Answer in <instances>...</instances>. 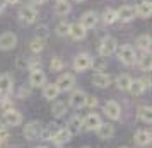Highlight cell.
Segmentation results:
<instances>
[{
	"instance_id": "d6a6232c",
	"label": "cell",
	"mask_w": 152,
	"mask_h": 148,
	"mask_svg": "<svg viewBox=\"0 0 152 148\" xmlns=\"http://www.w3.org/2000/svg\"><path fill=\"white\" fill-rule=\"evenodd\" d=\"M103 20L104 24H113V22H116L118 20V14L115 9H106L103 14Z\"/></svg>"
},
{
	"instance_id": "f1b7e54d",
	"label": "cell",
	"mask_w": 152,
	"mask_h": 148,
	"mask_svg": "<svg viewBox=\"0 0 152 148\" xmlns=\"http://www.w3.org/2000/svg\"><path fill=\"white\" fill-rule=\"evenodd\" d=\"M130 83H132V77L128 73H121L116 77V87L120 90H128Z\"/></svg>"
},
{
	"instance_id": "7bdbcfd3",
	"label": "cell",
	"mask_w": 152,
	"mask_h": 148,
	"mask_svg": "<svg viewBox=\"0 0 152 148\" xmlns=\"http://www.w3.org/2000/svg\"><path fill=\"white\" fill-rule=\"evenodd\" d=\"M4 9H5V0H0V14L4 12Z\"/></svg>"
},
{
	"instance_id": "60d3db41",
	"label": "cell",
	"mask_w": 152,
	"mask_h": 148,
	"mask_svg": "<svg viewBox=\"0 0 152 148\" xmlns=\"http://www.w3.org/2000/svg\"><path fill=\"white\" fill-rule=\"evenodd\" d=\"M19 97H21V99H26V97H29V89H24V87H22L21 90H19Z\"/></svg>"
},
{
	"instance_id": "cb8c5ba5",
	"label": "cell",
	"mask_w": 152,
	"mask_h": 148,
	"mask_svg": "<svg viewBox=\"0 0 152 148\" xmlns=\"http://www.w3.org/2000/svg\"><path fill=\"white\" fill-rule=\"evenodd\" d=\"M58 126H56L55 123H51V124H48V126H46V128H41V133H39V138H41V140H46V141H48V140H53V136L56 135V131H58Z\"/></svg>"
},
{
	"instance_id": "d4e9b609",
	"label": "cell",
	"mask_w": 152,
	"mask_h": 148,
	"mask_svg": "<svg viewBox=\"0 0 152 148\" xmlns=\"http://www.w3.org/2000/svg\"><path fill=\"white\" fill-rule=\"evenodd\" d=\"M135 143H137L138 147H147V145L151 143V133L145 131V129L137 131V133H135Z\"/></svg>"
},
{
	"instance_id": "4316f807",
	"label": "cell",
	"mask_w": 152,
	"mask_h": 148,
	"mask_svg": "<svg viewBox=\"0 0 152 148\" xmlns=\"http://www.w3.org/2000/svg\"><path fill=\"white\" fill-rule=\"evenodd\" d=\"M43 95L48 99V101H53V99H56L58 97V94H60V90L56 89L55 83H48V85H43Z\"/></svg>"
},
{
	"instance_id": "1f68e13d",
	"label": "cell",
	"mask_w": 152,
	"mask_h": 148,
	"mask_svg": "<svg viewBox=\"0 0 152 148\" xmlns=\"http://www.w3.org/2000/svg\"><path fill=\"white\" fill-rule=\"evenodd\" d=\"M29 49H31L34 54H39L43 49H45V41L39 39V38H34V39L29 43Z\"/></svg>"
},
{
	"instance_id": "7dc6e473",
	"label": "cell",
	"mask_w": 152,
	"mask_h": 148,
	"mask_svg": "<svg viewBox=\"0 0 152 148\" xmlns=\"http://www.w3.org/2000/svg\"><path fill=\"white\" fill-rule=\"evenodd\" d=\"M120 148H130V147H120Z\"/></svg>"
},
{
	"instance_id": "7c38bea8",
	"label": "cell",
	"mask_w": 152,
	"mask_h": 148,
	"mask_svg": "<svg viewBox=\"0 0 152 148\" xmlns=\"http://www.w3.org/2000/svg\"><path fill=\"white\" fill-rule=\"evenodd\" d=\"M116 14H118V19H121V22H130V20H133L135 15H137L135 7H132V5H121L116 10Z\"/></svg>"
},
{
	"instance_id": "9a60e30c",
	"label": "cell",
	"mask_w": 152,
	"mask_h": 148,
	"mask_svg": "<svg viewBox=\"0 0 152 148\" xmlns=\"http://www.w3.org/2000/svg\"><path fill=\"white\" fill-rule=\"evenodd\" d=\"M12 87H14L12 77L9 73L0 75V95H9L12 92Z\"/></svg>"
},
{
	"instance_id": "f546056e",
	"label": "cell",
	"mask_w": 152,
	"mask_h": 148,
	"mask_svg": "<svg viewBox=\"0 0 152 148\" xmlns=\"http://www.w3.org/2000/svg\"><path fill=\"white\" fill-rule=\"evenodd\" d=\"M70 4L67 2V0H60V2H56L55 5V14L56 15H69L70 14Z\"/></svg>"
},
{
	"instance_id": "7a4b0ae2",
	"label": "cell",
	"mask_w": 152,
	"mask_h": 148,
	"mask_svg": "<svg viewBox=\"0 0 152 148\" xmlns=\"http://www.w3.org/2000/svg\"><path fill=\"white\" fill-rule=\"evenodd\" d=\"M38 19V10H36L34 5H24L21 7V10H19V20H21L22 24H33L34 20Z\"/></svg>"
},
{
	"instance_id": "681fc988",
	"label": "cell",
	"mask_w": 152,
	"mask_h": 148,
	"mask_svg": "<svg viewBox=\"0 0 152 148\" xmlns=\"http://www.w3.org/2000/svg\"><path fill=\"white\" fill-rule=\"evenodd\" d=\"M82 148H91V147H82Z\"/></svg>"
},
{
	"instance_id": "ffe728a7",
	"label": "cell",
	"mask_w": 152,
	"mask_h": 148,
	"mask_svg": "<svg viewBox=\"0 0 152 148\" xmlns=\"http://www.w3.org/2000/svg\"><path fill=\"white\" fill-rule=\"evenodd\" d=\"M67 129H69L72 135L80 133V131H82V118H80L79 114L72 116V118H70V121H69V124H67Z\"/></svg>"
},
{
	"instance_id": "ac0fdd59",
	"label": "cell",
	"mask_w": 152,
	"mask_h": 148,
	"mask_svg": "<svg viewBox=\"0 0 152 148\" xmlns=\"http://www.w3.org/2000/svg\"><path fill=\"white\" fill-rule=\"evenodd\" d=\"M80 24H82L86 29H92V27H96V24H97V14L94 12V10H87V12L80 17Z\"/></svg>"
},
{
	"instance_id": "8fae6325",
	"label": "cell",
	"mask_w": 152,
	"mask_h": 148,
	"mask_svg": "<svg viewBox=\"0 0 152 148\" xmlns=\"http://www.w3.org/2000/svg\"><path fill=\"white\" fill-rule=\"evenodd\" d=\"M4 121H5V124H9V126H19L22 123V114L10 107L4 112Z\"/></svg>"
},
{
	"instance_id": "ee69618b",
	"label": "cell",
	"mask_w": 152,
	"mask_h": 148,
	"mask_svg": "<svg viewBox=\"0 0 152 148\" xmlns=\"http://www.w3.org/2000/svg\"><path fill=\"white\" fill-rule=\"evenodd\" d=\"M48 0H34V4H38V5H43V4H46Z\"/></svg>"
},
{
	"instance_id": "484cf974",
	"label": "cell",
	"mask_w": 152,
	"mask_h": 148,
	"mask_svg": "<svg viewBox=\"0 0 152 148\" xmlns=\"http://www.w3.org/2000/svg\"><path fill=\"white\" fill-rule=\"evenodd\" d=\"M51 114H53V118H56V119H60V118H63V116L67 114V104L62 101H58L53 104V107H51Z\"/></svg>"
},
{
	"instance_id": "ab89813d",
	"label": "cell",
	"mask_w": 152,
	"mask_h": 148,
	"mask_svg": "<svg viewBox=\"0 0 152 148\" xmlns=\"http://www.w3.org/2000/svg\"><path fill=\"white\" fill-rule=\"evenodd\" d=\"M7 138H9V131H7V128L0 126V141H5Z\"/></svg>"
},
{
	"instance_id": "f35d334b",
	"label": "cell",
	"mask_w": 152,
	"mask_h": 148,
	"mask_svg": "<svg viewBox=\"0 0 152 148\" xmlns=\"http://www.w3.org/2000/svg\"><path fill=\"white\" fill-rule=\"evenodd\" d=\"M2 97H4V99H2V107L5 109V111L12 107V102L9 101V95H2Z\"/></svg>"
},
{
	"instance_id": "4dcf8cb0",
	"label": "cell",
	"mask_w": 152,
	"mask_h": 148,
	"mask_svg": "<svg viewBox=\"0 0 152 148\" xmlns=\"http://www.w3.org/2000/svg\"><path fill=\"white\" fill-rule=\"evenodd\" d=\"M137 46L142 49V51H151V36L149 34H142L137 38Z\"/></svg>"
},
{
	"instance_id": "d6986e66",
	"label": "cell",
	"mask_w": 152,
	"mask_h": 148,
	"mask_svg": "<svg viewBox=\"0 0 152 148\" xmlns=\"http://www.w3.org/2000/svg\"><path fill=\"white\" fill-rule=\"evenodd\" d=\"M96 131H97V136L103 138V140H108V138H111V136L115 135V128L111 126L110 123H101L96 128Z\"/></svg>"
},
{
	"instance_id": "c3c4849f",
	"label": "cell",
	"mask_w": 152,
	"mask_h": 148,
	"mask_svg": "<svg viewBox=\"0 0 152 148\" xmlns=\"http://www.w3.org/2000/svg\"><path fill=\"white\" fill-rule=\"evenodd\" d=\"M36 148H45V147H36Z\"/></svg>"
},
{
	"instance_id": "9c48e42d",
	"label": "cell",
	"mask_w": 152,
	"mask_h": 148,
	"mask_svg": "<svg viewBox=\"0 0 152 148\" xmlns=\"http://www.w3.org/2000/svg\"><path fill=\"white\" fill-rule=\"evenodd\" d=\"M101 123H103V121H101L99 114L91 112V114H87L86 118H82V129H86V131H94Z\"/></svg>"
},
{
	"instance_id": "5b68a950",
	"label": "cell",
	"mask_w": 152,
	"mask_h": 148,
	"mask_svg": "<svg viewBox=\"0 0 152 148\" xmlns=\"http://www.w3.org/2000/svg\"><path fill=\"white\" fill-rule=\"evenodd\" d=\"M74 83H75V77L72 73H63L58 77V80L55 82L56 89L60 90V92H67V90H70V89L74 87Z\"/></svg>"
},
{
	"instance_id": "277c9868",
	"label": "cell",
	"mask_w": 152,
	"mask_h": 148,
	"mask_svg": "<svg viewBox=\"0 0 152 148\" xmlns=\"http://www.w3.org/2000/svg\"><path fill=\"white\" fill-rule=\"evenodd\" d=\"M147 87H151V80L149 78H132V83L130 87H128V90L132 92V95H135V97H138V95L144 94V90Z\"/></svg>"
},
{
	"instance_id": "603a6c76",
	"label": "cell",
	"mask_w": 152,
	"mask_h": 148,
	"mask_svg": "<svg viewBox=\"0 0 152 148\" xmlns=\"http://www.w3.org/2000/svg\"><path fill=\"white\" fill-rule=\"evenodd\" d=\"M70 138H72V133L67 128H62L58 129L56 135L53 136V141H55V145H63V143H69Z\"/></svg>"
},
{
	"instance_id": "6da1fadb",
	"label": "cell",
	"mask_w": 152,
	"mask_h": 148,
	"mask_svg": "<svg viewBox=\"0 0 152 148\" xmlns=\"http://www.w3.org/2000/svg\"><path fill=\"white\" fill-rule=\"evenodd\" d=\"M115 53L118 54V60L125 63V65H135L137 61V54H135V49L130 46V44H123V46L116 48Z\"/></svg>"
},
{
	"instance_id": "74e56055",
	"label": "cell",
	"mask_w": 152,
	"mask_h": 148,
	"mask_svg": "<svg viewBox=\"0 0 152 148\" xmlns=\"http://www.w3.org/2000/svg\"><path fill=\"white\" fill-rule=\"evenodd\" d=\"M97 106V99L94 97V95H86V106L84 107H91L94 109Z\"/></svg>"
},
{
	"instance_id": "8d00e7d4",
	"label": "cell",
	"mask_w": 152,
	"mask_h": 148,
	"mask_svg": "<svg viewBox=\"0 0 152 148\" xmlns=\"http://www.w3.org/2000/svg\"><path fill=\"white\" fill-rule=\"evenodd\" d=\"M56 34L58 36H69V24L67 22H60L58 26H56Z\"/></svg>"
},
{
	"instance_id": "7402d4cb",
	"label": "cell",
	"mask_w": 152,
	"mask_h": 148,
	"mask_svg": "<svg viewBox=\"0 0 152 148\" xmlns=\"http://www.w3.org/2000/svg\"><path fill=\"white\" fill-rule=\"evenodd\" d=\"M137 119L140 123H144V124H149L152 119V111L149 106H140L137 109Z\"/></svg>"
},
{
	"instance_id": "30bf717a",
	"label": "cell",
	"mask_w": 152,
	"mask_h": 148,
	"mask_svg": "<svg viewBox=\"0 0 152 148\" xmlns=\"http://www.w3.org/2000/svg\"><path fill=\"white\" fill-rule=\"evenodd\" d=\"M87 34V29L80 24V22H75V24H69V36L74 41H80L86 38Z\"/></svg>"
},
{
	"instance_id": "52a82bcc",
	"label": "cell",
	"mask_w": 152,
	"mask_h": 148,
	"mask_svg": "<svg viewBox=\"0 0 152 148\" xmlns=\"http://www.w3.org/2000/svg\"><path fill=\"white\" fill-rule=\"evenodd\" d=\"M91 58L87 53H79L75 54V58H74V68H75L77 72H86V70H89L91 68Z\"/></svg>"
},
{
	"instance_id": "e575fe53",
	"label": "cell",
	"mask_w": 152,
	"mask_h": 148,
	"mask_svg": "<svg viewBox=\"0 0 152 148\" xmlns=\"http://www.w3.org/2000/svg\"><path fill=\"white\" fill-rule=\"evenodd\" d=\"M48 36H50V31H48V27H46V26H39L38 29H36V38L46 41V39H48Z\"/></svg>"
},
{
	"instance_id": "ba28073f",
	"label": "cell",
	"mask_w": 152,
	"mask_h": 148,
	"mask_svg": "<svg viewBox=\"0 0 152 148\" xmlns=\"http://www.w3.org/2000/svg\"><path fill=\"white\" fill-rule=\"evenodd\" d=\"M104 114L108 116L110 119H113V121L120 119V116H121V107H120V104H118L116 101H108L104 104Z\"/></svg>"
},
{
	"instance_id": "f6af8a7d",
	"label": "cell",
	"mask_w": 152,
	"mask_h": 148,
	"mask_svg": "<svg viewBox=\"0 0 152 148\" xmlns=\"http://www.w3.org/2000/svg\"><path fill=\"white\" fill-rule=\"evenodd\" d=\"M74 2H77V4H82V2H86V0H74Z\"/></svg>"
},
{
	"instance_id": "3957f363",
	"label": "cell",
	"mask_w": 152,
	"mask_h": 148,
	"mask_svg": "<svg viewBox=\"0 0 152 148\" xmlns=\"http://www.w3.org/2000/svg\"><path fill=\"white\" fill-rule=\"evenodd\" d=\"M116 39L115 38H111V36H106L103 41H101V44H99V54L101 56H110V54H115L116 51Z\"/></svg>"
},
{
	"instance_id": "f907efd6",
	"label": "cell",
	"mask_w": 152,
	"mask_h": 148,
	"mask_svg": "<svg viewBox=\"0 0 152 148\" xmlns=\"http://www.w3.org/2000/svg\"><path fill=\"white\" fill-rule=\"evenodd\" d=\"M55 2H60V0H55Z\"/></svg>"
},
{
	"instance_id": "2e32d148",
	"label": "cell",
	"mask_w": 152,
	"mask_h": 148,
	"mask_svg": "<svg viewBox=\"0 0 152 148\" xmlns=\"http://www.w3.org/2000/svg\"><path fill=\"white\" fill-rule=\"evenodd\" d=\"M29 82H31V85H33V87H43V85H45V82H46V75H45V72H41L39 68L31 70Z\"/></svg>"
},
{
	"instance_id": "44dd1931",
	"label": "cell",
	"mask_w": 152,
	"mask_h": 148,
	"mask_svg": "<svg viewBox=\"0 0 152 148\" xmlns=\"http://www.w3.org/2000/svg\"><path fill=\"white\" fill-rule=\"evenodd\" d=\"M135 12H137V15L144 17V19L151 17V14H152V4L149 2V0H144V2H140V4L135 7Z\"/></svg>"
},
{
	"instance_id": "8992f818",
	"label": "cell",
	"mask_w": 152,
	"mask_h": 148,
	"mask_svg": "<svg viewBox=\"0 0 152 148\" xmlns=\"http://www.w3.org/2000/svg\"><path fill=\"white\" fill-rule=\"evenodd\" d=\"M41 123L39 121H29L26 126H24V136L28 138V140H36V138H39V133H41Z\"/></svg>"
},
{
	"instance_id": "b9f144b4",
	"label": "cell",
	"mask_w": 152,
	"mask_h": 148,
	"mask_svg": "<svg viewBox=\"0 0 152 148\" xmlns=\"http://www.w3.org/2000/svg\"><path fill=\"white\" fill-rule=\"evenodd\" d=\"M21 0H5V4H9V5H15V4H19Z\"/></svg>"
},
{
	"instance_id": "4fadbf2b",
	"label": "cell",
	"mask_w": 152,
	"mask_h": 148,
	"mask_svg": "<svg viewBox=\"0 0 152 148\" xmlns=\"http://www.w3.org/2000/svg\"><path fill=\"white\" fill-rule=\"evenodd\" d=\"M17 44V36L14 33H4L0 36V49H12Z\"/></svg>"
},
{
	"instance_id": "d590c367",
	"label": "cell",
	"mask_w": 152,
	"mask_h": 148,
	"mask_svg": "<svg viewBox=\"0 0 152 148\" xmlns=\"http://www.w3.org/2000/svg\"><path fill=\"white\" fill-rule=\"evenodd\" d=\"M152 67V61H151V56L149 54H144L142 56V60H140V70H144V72H149Z\"/></svg>"
},
{
	"instance_id": "bcb514c9",
	"label": "cell",
	"mask_w": 152,
	"mask_h": 148,
	"mask_svg": "<svg viewBox=\"0 0 152 148\" xmlns=\"http://www.w3.org/2000/svg\"><path fill=\"white\" fill-rule=\"evenodd\" d=\"M45 148H60V145H56V147H45Z\"/></svg>"
},
{
	"instance_id": "836d02e7",
	"label": "cell",
	"mask_w": 152,
	"mask_h": 148,
	"mask_svg": "<svg viewBox=\"0 0 152 148\" xmlns=\"http://www.w3.org/2000/svg\"><path fill=\"white\" fill-rule=\"evenodd\" d=\"M50 67H51L53 72H60L63 68V60L58 58V56H55V58H51V61H50Z\"/></svg>"
},
{
	"instance_id": "83f0119b",
	"label": "cell",
	"mask_w": 152,
	"mask_h": 148,
	"mask_svg": "<svg viewBox=\"0 0 152 148\" xmlns=\"http://www.w3.org/2000/svg\"><path fill=\"white\" fill-rule=\"evenodd\" d=\"M108 67V61H106V56H96L94 60H91V68L94 72H103L104 68Z\"/></svg>"
},
{
	"instance_id": "e0dca14e",
	"label": "cell",
	"mask_w": 152,
	"mask_h": 148,
	"mask_svg": "<svg viewBox=\"0 0 152 148\" xmlns=\"http://www.w3.org/2000/svg\"><path fill=\"white\" fill-rule=\"evenodd\" d=\"M86 95H87V94H84L82 90H74L72 95H70L69 104L72 106V107H75V109L84 107V106H86Z\"/></svg>"
},
{
	"instance_id": "5bb4252c",
	"label": "cell",
	"mask_w": 152,
	"mask_h": 148,
	"mask_svg": "<svg viewBox=\"0 0 152 148\" xmlns=\"http://www.w3.org/2000/svg\"><path fill=\"white\" fill-rule=\"evenodd\" d=\"M92 83L99 89H106L111 85V77L108 73H103V72H96L92 75Z\"/></svg>"
}]
</instances>
